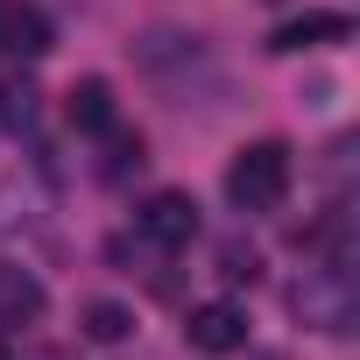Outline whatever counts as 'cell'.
<instances>
[{
    "mask_svg": "<svg viewBox=\"0 0 360 360\" xmlns=\"http://www.w3.org/2000/svg\"><path fill=\"white\" fill-rule=\"evenodd\" d=\"M43 311H50L43 276L22 269V262H0V325H36Z\"/></svg>",
    "mask_w": 360,
    "mask_h": 360,
    "instance_id": "52a82bcc",
    "label": "cell"
},
{
    "mask_svg": "<svg viewBox=\"0 0 360 360\" xmlns=\"http://www.w3.org/2000/svg\"><path fill=\"white\" fill-rule=\"evenodd\" d=\"M36 113H43V92H36L29 78H0V127H8V134H29Z\"/></svg>",
    "mask_w": 360,
    "mask_h": 360,
    "instance_id": "9c48e42d",
    "label": "cell"
},
{
    "mask_svg": "<svg viewBox=\"0 0 360 360\" xmlns=\"http://www.w3.org/2000/svg\"><path fill=\"white\" fill-rule=\"evenodd\" d=\"M262 360H290V353H262Z\"/></svg>",
    "mask_w": 360,
    "mask_h": 360,
    "instance_id": "4fadbf2b",
    "label": "cell"
},
{
    "mask_svg": "<svg viewBox=\"0 0 360 360\" xmlns=\"http://www.w3.org/2000/svg\"><path fill=\"white\" fill-rule=\"evenodd\" d=\"M78 332H85V339H99V346H120V339L134 332V311H127V304H113V297H99V304H85Z\"/></svg>",
    "mask_w": 360,
    "mask_h": 360,
    "instance_id": "30bf717a",
    "label": "cell"
},
{
    "mask_svg": "<svg viewBox=\"0 0 360 360\" xmlns=\"http://www.w3.org/2000/svg\"><path fill=\"white\" fill-rule=\"evenodd\" d=\"M290 311H297V325L346 339V332H353V318H360V283H353V269H339V262L304 269V276H297V290H290Z\"/></svg>",
    "mask_w": 360,
    "mask_h": 360,
    "instance_id": "7a4b0ae2",
    "label": "cell"
},
{
    "mask_svg": "<svg viewBox=\"0 0 360 360\" xmlns=\"http://www.w3.org/2000/svg\"><path fill=\"white\" fill-rule=\"evenodd\" d=\"M106 141H113V155H106V184H120L127 169H141V162H148L141 134H120V127H106Z\"/></svg>",
    "mask_w": 360,
    "mask_h": 360,
    "instance_id": "8fae6325",
    "label": "cell"
},
{
    "mask_svg": "<svg viewBox=\"0 0 360 360\" xmlns=\"http://www.w3.org/2000/svg\"><path fill=\"white\" fill-rule=\"evenodd\" d=\"M346 36H353V15H339V8H311V15L283 22V29L269 36V50H276V57H297V50H325V43H346Z\"/></svg>",
    "mask_w": 360,
    "mask_h": 360,
    "instance_id": "5b68a950",
    "label": "cell"
},
{
    "mask_svg": "<svg viewBox=\"0 0 360 360\" xmlns=\"http://www.w3.org/2000/svg\"><path fill=\"white\" fill-rule=\"evenodd\" d=\"M64 113H71L78 134H106V127H120V113H113V85H106V78H78V85L64 92Z\"/></svg>",
    "mask_w": 360,
    "mask_h": 360,
    "instance_id": "ba28073f",
    "label": "cell"
},
{
    "mask_svg": "<svg viewBox=\"0 0 360 360\" xmlns=\"http://www.w3.org/2000/svg\"><path fill=\"white\" fill-rule=\"evenodd\" d=\"M219 262H226L219 276H233V283H255V276H262V262H255V248H226Z\"/></svg>",
    "mask_w": 360,
    "mask_h": 360,
    "instance_id": "7c38bea8",
    "label": "cell"
},
{
    "mask_svg": "<svg viewBox=\"0 0 360 360\" xmlns=\"http://www.w3.org/2000/svg\"><path fill=\"white\" fill-rule=\"evenodd\" d=\"M0 57H50V15L36 0H0Z\"/></svg>",
    "mask_w": 360,
    "mask_h": 360,
    "instance_id": "8992f818",
    "label": "cell"
},
{
    "mask_svg": "<svg viewBox=\"0 0 360 360\" xmlns=\"http://www.w3.org/2000/svg\"><path fill=\"white\" fill-rule=\"evenodd\" d=\"M290 176H297L290 141H248L226 162V198H233V212H276L290 198Z\"/></svg>",
    "mask_w": 360,
    "mask_h": 360,
    "instance_id": "6da1fadb",
    "label": "cell"
},
{
    "mask_svg": "<svg viewBox=\"0 0 360 360\" xmlns=\"http://www.w3.org/2000/svg\"><path fill=\"white\" fill-rule=\"evenodd\" d=\"M184 339H191V353L226 360V353L248 346V311H240V304H198V311L184 318Z\"/></svg>",
    "mask_w": 360,
    "mask_h": 360,
    "instance_id": "277c9868",
    "label": "cell"
},
{
    "mask_svg": "<svg viewBox=\"0 0 360 360\" xmlns=\"http://www.w3.org/2000/svg\"><path fill=\"white\" fill-rule=\"evenodd\" d=\"M134 226H141V240H155V248H191V240H198V198H191V191H155V198L134 212Z\"/></svg>",
    "mask_w": 360,
    "mask_h": 360,
    "instance_id": "3957f363",
    "label": "cell"
}]
</instances>
